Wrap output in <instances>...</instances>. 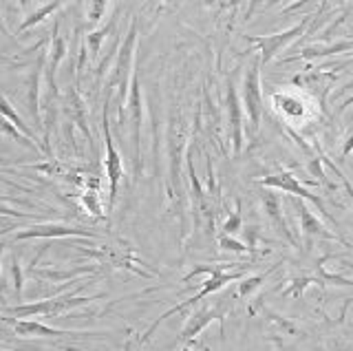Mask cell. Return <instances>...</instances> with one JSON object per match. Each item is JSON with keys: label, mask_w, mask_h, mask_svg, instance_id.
Returning a JSON list of instances; mask_svg holds the SVG:
<instances>
[{"label": "cell", "mask_w": 353, "mask_h": 351, "mask_svg": "<svg viewBox=\"0 0 353 351\" xmlns=\"http://www.w3.org/2000/svg\"><path fill=\"white\" fill-rule=\"evenodd\" d=\"M261 3H263V0H250V9H248V14H245V20H250L254 16V12H256Z\"/></svg>", "instance_id": "28"}, {"label": "cell", "mask_w": 353, "mask_h": 351, "mask_svg": "<svg viewBox=\"0 0 353 351\" xmlns=\"http://www.w3.org/2000/svg\"><path fill=\"white\" fill-rule=\"evenodd\" d=\"M110 95L113 91H106V102H104V111H102V130H104V148H106V157H104V168H106V177H108V210H113L115 199H117V185L124 177V161H121L119 152L113 144V135H110V124H108V104H110Z\"/></svg>", "instance_id": "2"}, {"label": "cell", "mask_w": 353, "mask_h": 351, "mask_svg": "<svg viewBox=\"0 0 353 351\" xmlns=\"http://www.w3.org/2000/svg\"><path fill=\"white\" fill-rule=\"evenodd\" d=\"M228 113H230V128H232V144H234V152H241V148H243L241 100H239L234 82L232 80H228Z\"/></svg>", "instance_id": "12"}, {"label": "cell", "mask_w": 353, "mask_h": 351, "mask_svg": "<svg viewBox=\"0 0 353 351\" xmlns=\"http://www.w3.org/2000/svg\"><path fill=\"white\" fill-rule=\"evenodd\" d=\"M351 150H353V135H351V137L347 139V144H345V150H342V155H345V157H347V155H349V152H351Z\"/></svg>", "instance_id": "29"}, {"label": "cell", "mask_w": 353, "mask_h": 351, "mask_svg": "<svg viewBox=\"0 0 353 351\" xmlns=\"http://www.w3.org/2000/svg\"><path fill=\"white\" fill-rule=\"evenodd\" d=\"M263 210L268 212L270 217V221L276 225V230L290 241L292 245H296V239L292 234V230L290 225H287L285 221V214H283V205H281V197L279 194H274V192H263Z\"/></svg>", "instance_id": "11"}, {"label": "cell", "mask_w": 353, "mask_h": 351, "mask_svg": "<svg viewBox=\"0 0 353 351\" xmlns=\"http://www.w3.org/2000/svg\"><path fill=\"white\" fill-rule=\"evenodd\" d=\"M161 3H172V0H161Z\"/></svg>", "instance_id": "33"}, {"label": "cell", "mask_w": 353, "mask_h": 351, "mask_svg": "<svg viewBox=\"0 0 353 351\" xmlns=\"http://www.w3.org/2000/svg\"><path fill=\"white\" fill-rule=\"evenodd\" d=\"M135 47H137V20H132L124 42L119 45L117 64L113 73H110V82H108V89L115 91L117 86L119 93V122H124V108L128 104V84L132 80V73H135Z\"/></svg>", "instance_id": "1"}, {"label": "cell", "mask_w": 353, "mask_h": 351, "mask_svg": "<svg viewBox=\"0 0 353 351\" xmlns=\"http://www.w3.org/2000/svg\"><path fill=\"white\" fill-rule=\"evenodd\" d=\"M64 5V0H51V3H47L44 7H40L38 12H33L27 20H22V25L18 27V34H25L27 29H31L33 25H38V23H42L44 18H49L51 14H55L58 9Z\"/></svg>", "instance_id": "21"}, {"label": "cell", "mask_w": 353, "mask_h": 351, "mask_svg": "<svg viewBox=\"0 0 353 351\" xmlns=\"http://www.w3.org/2000/svg\"><path fill=\"white\" fill-rule=\"evenodd\" d=\"M5 197H0V201H3ZM0 214L3 217H18V219H27V217H31V214H27V212H16V210H11V208H5V205H0Z\"/></svg>", "instance_id": "27"}, {"label": "cell", "mask_w": 353, "mask_h": 351, "mask_svg": "<svg viewBox=\"0 0 353 351\" xmlns=\"http://www.w3.org/2000/svg\"><path fill=\"white\" fill-rule=\"evenodd\" d=\"M219 245L223 248V250H232V252H248V250H250L245 243H241V241L232 239L230 234H223V237H221V239H219Z\"/></svg>", "instance_id": "25"}, {"label": "cell", "mask_w": 353, "mask_h": 351, "mask_svg": "<svg viewBox=\"0 0 353 351\" xmlns=\"http://www.w3.org/2000/svg\"><path fill=\"white\" fill-rule=\"evenodd\" d=\"M106 7H108V0H91V5H88V23L91 25H97L99 20L104 18L106 14Z\"/></svg>", "instance_id": "23"}, {"label": "cell", "mask_w": 353, "mask_h": 351, "mask_svg": "<svg viewBox=\"0 0 353 351\" xmlns=\"http://www.w3.org/2000/svg\"><path fill=\"white\" fill-rule=\"evenodd\" d=\"M80 203H82V208H84L88 214H93L97 219L104 217L102 201H99V190H97V181L95 179H88L86 181V190L80 194Z\"/></svg>", "instance_id": "18"}, {"label": "cell", "mask_w": 353, "mask_h": 351, "mask_svg": "<svg viewBox=\"0 0 353 351\" xmlns=\"http://www.w3.org/2000/svg\"><path fill=\"white\" fill-rule=\"evenodd\" d=\"M353 104V97H349V100L345 102V104H342V108H347V106H351Z\"/></svg>", "instance_id": "30"}, {"label": "cell", "mask_w": 353, "mask_h": 351, "mask_svg": "<svg viewBox=\"0 0 353 351\" xmlns=\"http://www.w3.org/2000/svg\"><path fill=\"white\" fill-rule=\"evenodd\" d=\"M0 29H3V31H7V29H5V25H3V20H0Z\"/></svg>", "instance_id": "32"}, {"label": "cell", "mask_w": 353, "mask_h": 351, "mask_svg": "<svg viewBox=\"0 0 353 351\" xmlns=\"http://www.w3.org/2000/svg\"><path fill=\"white\" fill-rule=\"evenodd\" d=\"M66 115H69L73 122L82 128V133L91 139V130H88L86 126V111H84V100L80 97V93H77L75 89H69V93H66Z\"/></svg>", "instance_id": "17"}, {"label": "cell", "mask_w": 353, "mask_h": 351, "mask_svg": "<svg viewBox=\"0 0 353 351\" xmlns=\"http://www.w3.org/2000/svg\"><path fill=\"white\" fill-rule=\"evenodd\" d=\"M0 62H11L9 58H5V56H0Z\"/></svg>", "instance_id": "31"}, {"label": "cell", "mask_w": 353, "mask_h": 351, "mask_svg": "<svg viewBox=\"0 0 353 351\" xmlns=\"http://www.w3.org/2000/svg\"><path fill=\"white\" fill-rule=\"evenodd\" d=\"M261 183L268 185V188H279V190H285V192H290V194H296V197H301V199H309L331 221L329 212L325 210V203L320 201L316 194L309 192L305 185L294 177L292 172H281V174H274V177H265V179H261Z\"/></svg>", "instance_id": "8"}, {"label": "cell", "mask_w": 353, "mask_h": 351, "mask_svg": "<svg viewBox=\"0 0 353 351\" xmlns=\"http://www.w3.org/2000/svg\"><path fill=\"white\" fill-rule=\"evenodd\" d=\"M214 318H216V312H205V310H201L199 314H194L190 318V323H188L185 329L181 332V340H183V343H185V340H192L196 334H201L203 329L214 321Z\"/></svg>", "instance_id": "20"}, {"label": "cell", "mask_w": 353, "mask_h": 351, "mask_svg": "<svg viewBox=\"0 0 353 351\" xmlns=\"http://www.w3.org/2000/svg\"><path fill=\"white\" fill-rule=\"evenodd\" d=\"M241 277H243V272H223V270H216V272H212V279H210V281L205 283V288H203L201 292H199L196 296H192L190 301H185V303H179V305H176V307H172L170 312H165V314H163L161 318H157V321H154V323H152V325L148 327V332L141 336L139 345H143V343H146V340H148V338H150V336L154 334V329L159 327V323L163 321V318H170V316H172V314H176V312H183L188 305H194L196 301L205 299L208 294H212V292L221 290V288H223V285H228L230 281H236V279H241Z\"/></svg>", "instance_id": "6"}, {"label": "cell", "mask_w": 353, "mask_h": 351, "mask_svg": "<svg viewBox=\"0 0 353 351\" xmlns=\"http://www.w3.org/2000/svg\"><path fill=\"white\" fill-rule=\"evenodd\" d=\"M14 332L20 338H55V336H73V332H64V329H55L38 321H29V318H20L14 321Z\"/></svg>", "instance_id": "13"}, {"label": "cell", "mask_w": 353, "mask_h": 351, "mask_svg": "<svg viewBox=\"0 0 353 351\" xmlns=\"http://www.w3.org/2000/svg\"><path fill=\"white\" fill-rule=\"evenodd\" d=\"M115 25H117V12L113 14V18H110L104 27H99L86 36V45H88V49H91V60H97L99 49H102V42L106 40V36L110 34V31L115 29Z\"/></svg>", "instance_id": "19"}, {"label": "cell", "mask_w": 353, "mask_h": 351, "mask_svg": "<svg viewBox=\"0 0 353 351\" xmlns=\"http://www.w3.org/2000/svg\"><path fill=\"white\" fill-rule=\"evenodd\" d=\"M272 102L287 119H303L307 117V106L303 97H298L294 93H274Z\"/></svg>", "instance_id": "15"}, {"label": "cell", "mask_w": 353, "mask_h": 351, "mask_svg": "<svg viewBox=\"0 0 353 351\" xmlns=\"http://www.w3.org/2000/svg\"><path fill=\"white\" fill-rule=\"evenodd\" d=\"M130 115H132V144H135V161H137V170H139V161H141V137H139V128H141V89H139V78L137 73H132L130 80V95H128V104Z\"/></svg>", "instance_id": "9"}, {"label": "cell", "mask_w": 353, "mask_h": 351, "mask_svg": "<svg viewBox=\"0 0 353 351\" xmlns=\"http://www.w3.org/2000/svg\"><path fill=\"white\" fill-rule=\"evenodd\" d=\"M0 254H3V245H0Z\"/></svg>", "instance_id": "34"}, {"label": "cell", "mask_w": 353, "mask_h": 351, "mask_svg": "<svg viewBox=\"0 0 353 351\" xmlns=\"http://www.w3.org/2000/svg\"><path fill=\"white\" fill-rule=\"evenodd\" d=\"M239 230H241V214L239 212H232L230 219L223 223V232L225 234H234V232H239Z\"/></svg>", "instance_id": "26"}, {"label": "cell", "mask_w": 353, "mask_h": 351, "mask_svg": "<svg viewBox=\"0 0 353 351\" xmlns=\"http://www.w3.org/2000/svg\"><path fill=\"white\" fill-rule=\"evenodd\" d=\"M296 205H298V217H301L303 234H305L307 241H309V239H314V237H318V239H336L331 232H327L325 223L320 221V219H318L312 210H309V208H307L305 203L298 201Z\"/></svg>", "instance_id": "16"}, {"label": "cell", "mask_w": 353, "mask_h": 351, "mask_svg": "<svg viewBox=\"0 0 353 351\" xmlns=\"http://www.w3.org/2000/svg\"><path fill=\"white\" fill-rule=\"evenodd\" d=\"M261 58H256L250 69L245 71V80H243V106L250 119V135L259 133L261 126V113H263V97H261Z\"/></svg>", "instance_id": "3"}, {"label": "cell", "mask_w": 353, "mask_h": 351, "mask_svg": "<svg viewBox=\"0 0 353 351\" xmlns=\"http://www.w3.org/2000/svg\"><path fill=\"white\" fill-rule=\"evenodd\" d=\"M268 274L270 272H265V274H259V277H252V279H248V281H243L241 283V288H239V296H250L254 290H259L261 288V283L268 279Z\"/></svg>", "instance_id": "24"}, {"label": "cell", "mask_w": 353, "mask_h": 351, "mask_svg": "<svg viewBox=\"0 0 353 351\" xmlns=\"http://www.w3.org/2000/svg\"><path fill=\"white\" fill-rule=\"evenodd\" d=\"M309 20H312V16H305L296 27L283 31V34H276V36H245V38L261 49V64H268L279 56L283 49L290 47L296 38H301L305 34Z\"/></svg>", "instance_id": "4"}, {"label": "cell", "mask_w": 353, "mask_h": 351, "mask_svg": "<svg viewBox=\"0 0 353 351\" xmlns=\"http://www.w3.org/2000/svg\"><path fill=\"white\" fill-rule=\"evenodd\" d=\"M44 64H47V51L40 53L36 69L31 73V80H29V95H27V102H29V111L36 119V124L40 126V82H42V73H44Z\"/></svg>", "instance_id": "14"}, {"label": "cell", "mask_w": 353, "mask_h": 351, "mask_svg": "<svg viewBox=\"0 0 353 351\" xmlns=\"http://www.w3.org/2000/svg\"><path fill=\"white\" fill-rule=\"evenodd\" d=\"M95 299H84V296H60V299H49V301H40L33 305H18V307H9V314H14L18 318H29V316H60L64 312L73 310L77 305L91 303Z\"/></svg>", "instance_id": "5"}, {"label": "cell", "mask_w": 353, "mask_h": 351, "mask_svg": "<svg viewBox=\"0 0 353 351\" xmlns=\"http://www.w3.org/2000/svg\"><path fill=\"white\" fill-rule=\"evenodd\" d=\"M0 115H3L5 119H9V122L11 124H14L18 130H20V133L22 135H27L29 139H33V141H36V133H33V130L25 124V122H22V117L14 111V106H11L7 100H5V97L3 95H0Z\"/></svg>", "instance_id": "22"}, {"label": "cell", "mask_w": 353, "mask_h": 351, "mask_svg": "<svg viewBox=\"0 0 353 351\" xmlns=\"http://www.w3.org/2000/svg\"><path fill=\"white\" fill-rule=\"evenodd\" d=\"M66 56V40L60 34V27H53V38H51V47L47 51V64H44V82H47V91L49 97L47 100L51 102L55 95H58V84H55V75H58V67L60 62Z\"/></svg>", "instance_id": "7"}, {"label": "cell", "mask_w": 353, "mask_h": 351, "mask_svg": "<svg viewBox=\"0 0 353 351\" xmlns=\"http://www.w3.org/2000/svg\"><path fill=\"white\" fill-rule=\"evenodd\" d=\"M58 237H95L88 230H80V228H66V225H33L22 230V232L16 234V241H25V239H58Z\"/></svg>", "instance_id": "10"}]
</instances>
